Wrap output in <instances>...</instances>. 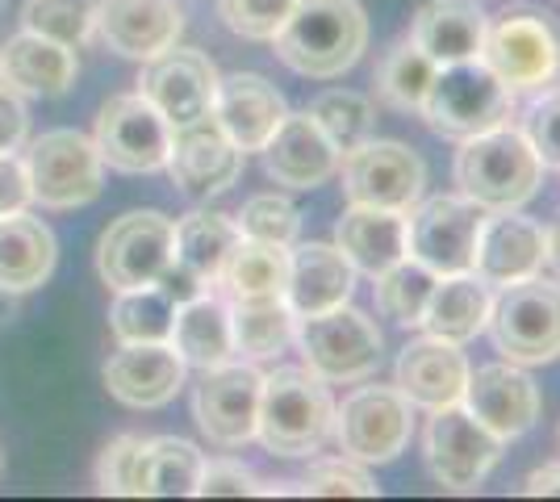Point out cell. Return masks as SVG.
Returning a JSON list of instances; mask_svg holds the SVG:
<instances>
[{"label": "cell", "instance_id": "obj_4", "mask_svg": "<svg viewBox=\"0 0 560 502\" xmlns=\"http://www.w3.org/2000/svg\"><path fill=\"white\" fill-rule=\"evenodd\" d=\"M481 63L511 93H536L560 72V25L539 4H511L486 22Z\"/></svg>", "mask_w": 560, "mask_h": 502}, {"label": "cell", "instance_id": "obj_2", "mask_svg": "<svg viewBox=\"0 0 560 502\" xmlns=\"http://www.w3.org/2000/svg\"><path fill=\"white\" fill-rule=\"evenodd\" d=\"M539 176H544V164H539L536 147L511 121L465 139L456 155V185L486 214L527 206L539 189Z\"/></svg>", "mask_w": 560, "mask_h": 502}, {"label": "cell", "instance_id": "obj_28", "mask_svg": "<svg viewBox=\"0 0 560 502\" xmlns=\"http://www.w3.org/2000/svg\"><path fill=\"white\" fill-rule=\"evenodd\" d=\"M335 247L348 256L355 272L376 277L406 256V214L376 206H348L335 226Z\"/></svg>", "mask_w": 560, "mask_h": 502}, {"label": "cell", "instance_id": "obj_9", "mask_svg": "<svg viewBox=\"0 0 560 502\" xmlns=\"http://www.w3.org/2000/svg\"><path fill=\"white\" fill-rule=\"evenodd\" d=\"M176 260V222L160 210H130L105 226L96 243V272L105 289L155 285Z\"/></svg>", "mask_w": 560, "mask_h": 502}, {"label": "cell", "instance_id": "obj_31", "mask_svg": "<svg viewBox=\"0 0 560 502\" xmlns=\"http://www.w3.org/2000/svg\"><path fill=\"white\" fill-rule=\"evenodd\" d=\"M490 302L493 297L486 281H477L472 272H452V277L435 281L419 327H427V335L447 339V343H468L472 335L486 331Z\"/></svg>", "mask_w": 560, "mask_h": 502}, {"label": "cell", "instance_id": "obj_35", "mask_svg": "<svg viewBox=\"0 0 560 502\" xmlns=\"http://www.w3.org/2000/svg\"><path fill=\"white\" fill-rule=\"evenodd\" d=\"M238 243V222L213 210H192L176 222V260L192 268L206 285L218 281V268Z\"/></svg>", "mask_w": 560, "mask_h": 502}, {"label": "cell", "instance_id": "obj_17", "mask_svg": "<svg viewBox=\"0 0 560 502\" xmlns=\"http://www.w3.org/2000/svg\"><path fill=\"white\" fill-rule=\"evenodd\" d=\"M167 176L172 185L192 197V201H210L218 192H226L243 172V151L231 143V135L213 121V114L176 126L172 147H167Z\"/></svg>", "mask_w": 560, "mask_h": 502}, {"label": "cell", "instance_id": "obj_50", "mask_svg": "<svg viewBox=\"0 0 560 502\" xmlns=\"http://www.w3.org/2000/svg\"><path fill=\"white\" fill-rule=\"evenodd\" d=\"M523 494H532V499H552V494H560V465H544V469H536L532 478L523 481Z\"/></svg>", "mask_w": 560, "mask_h": 502}, {"label": "cell", "instance_id": "obj_10", "mask_svg": "<svg viewBox=\"0 0 560 502\" xmlns=\"http://www.w3.org/2000/svg\"><path fill=\"white\" fill-rule=\"evenodd\" d=\"M415 431V407L397 385H360L343 407L335 410V440L339 453L360 465L394 460Z\"/></svg>", "mask_w": 560, "mask_h": 502}, {"label": "cell", "instance_id": "obj_36", "mask_svg": "<svg viewBox=\"0 0 560 502\" xmlns=\"http://www.w3.org/2000/svg\"><path fill=\"white\" fill-rule=\"evenodd\" d=\"M176 302L164 297L155 285L117 289L109 306V331L117 343H164L172 339Z\"/></svg>", "mask_w": 560, "mask_h": 502}, {"label": "cell", "instance_id": "obj_21", "mask_svg": "<svg viewBox=\"0 0 560 502\" xmlns=\"http://www.w3.org/2000/svg\"><path fill=\"white\" fill-rule=\"evenodd\" d=\"M210 114L231 135V143L247 155V151H264L280 121L289 118V105L272 80L256 72H234L218 80Z\"/></svg>", "mask_w": 560, "mask_h": 502}, {"label": "cell", "instance_id": "obj_19", "mask_svg": "<svg viewBox=\"0 0 560 502\" xmlns=\"http://www.w3.org/2000/svg\"><path fill=\"white\" fill-rule=\"evenodd\" d=\"M548 264V231L536 218H523L518 210H493L486 214L477 252H472V277L486 285H514L523 277H536Z\"/></svg>", "mask_w": 560, "mask_h": 502}, {"label": "cell", "instance_id": "obj_51", "mask_svg": "<svg viewBox=\"0 0 560 502\" xmlns=\"http://www.w3.org/2000/svg\"><path fill=\"white\" fill-rule=\"evenodd\" d=\"M18 297H22V293H13V289H0V327H9V323L18 318V311H22V306H18Z\"/></svg>", "mask_w": 560, "mask_h": 502}, {"label": "cell", "instance_id": "obj_45", "mask_svg": "<svg viewBox=\"0 0 560 502\" xmlns=\"http://www.w3.org/2000/svg\"><path fill=\"white\" fill-rule=\"evenodd\" d=\"M523 135H527V143L536 147L539 164L560 167V93H544L527 109Z\"/></svg>", "mask_w": 560, "mask_h": 502}, {"label": "cell", "instance_id": "obj_8", "mask_svg": "<svg viewBox=\"0 0 560 502\" xmlns=\"http://www.w3.org/2000/svg\"><path fill=\"white\" fill-rule=\"evenodd\" d=\"M293 339L302 348L310 373L323 382H364L381 364L385 339L364 311H351L348 302L323 314H305L293 327Z\"/></svg>", "mask_w": 560, "mask_h": 502}, {"label": "cell", "instance_id": "obj_18", "mask_svg": "<svg viewBox=\"0 0 560 502\" xmlns=\"http://www.w3.org/2000/svg\"><path fill=\"white\" fill-rule=\"evenodd\" d=\"M185 360L164 343H117V352L105 360L101 382L109 389V398L130 410H160L167 407L180 385H185Z\"/></svg>", "mask_w": 560, "mask_h": 502}, {"label": "cell", "instance_id": "obj_42", "mask_svg": "<svg viewBox=\"0 0 560 502\" xmlns=\"http://www.w3.org/2000/svg\"><path fill=\"white\" fill-rule=\"evenodd\" d=\"M298 0H218V13L231 34L247 43H272L284 17L293 13Z\"/></svg>", "mask_w": 560, "mask_h": 502}, {"label": "cell", "instance_id": "obj_12", "mask_svg": "<svg viewBox=\"0 0 560 502\" xmlns=\"http://www.w3.org/2000/svg\"><path fill=\"white\" fill-rule=\"evenodd\" d=\"M427 189V164L419 151L389 139H369L343 155V192L351 206H376L410 214Z\"/></svg>", "mask_w": 560, "mask_h": 502}, {"label": "cell", "instance_id": "obj_5", "mask_svg": "<svg viewBox=\"0 0 560 502\" xmlns=\"http://www.w3.org/2000/svg\"><path fill=\"white\" fill-rule=\"evenodd\" d=\"M511 89L481 59H465V63H447V68L435 72L419 114L444 139H472L481 130L511 121Z\"/></svg>", "mask_w": 560, "mask_h": 502}, {"label": "cell", "instance_id": "obj_26", "mask_svg": "<svg viewBox=\"0 0 560 502\" xmlns=\"http://www.w3.org/2000/svg\"><path fill=\"white\" fill-rule=\"evenodd\" d=\"M410 43L427 59H435L440 68L465 63V59H481L486 13L472 0H431V4H422L419 13H415Z\"/></svg>", "mask_w": 560, "mask_h": 502}, {"label": "cell", "instance_id": "obj_22", "mask_svg": "<svg viewBox=\"0 0 560 502\" xmlns=\"http://www.w3.org/2000/svg\"><path fill=\"white\" fill-rule=\"evenodd\" d=\"M498 440H518L523 431L536 428L539 419V389L523 373V364H486L468 373L465 398H460Z\"/></svg>", "mask_w": 560, "mask_h": 502}, {"label": "cell", "instance_id": "obj_24", "mask_svg": "<svg viewBox=\"0 0 560 502\" xmlns=\"http://www.w3.org/2000/svg\"><path fill=\"white\" fill-rule=\"evenodd\" d=\"M355 289V268L335 243H298L284 272V306L293 318L343 306Z\"/></svg>", "mask_w": 560, "mask_h": 502}, {"label": "cell", "instance_id": "obj_40", "mask_svg": "<svg viewBox=\"0 0 560 502\" xmlns=\"http://www.w3.org/2000/svg\"><path fill=\"white\" fill-rule=\"evenodd\" d=\"M96 25V0H25L22 4V30L43 34L50 43L80 47L89 43Z\"/></svg>", "mask_w": 560, "mask_h": 502}, {"label": "cell", "instance_id": "obj_37", "mask_svg": "<svg viewBox=\"0 0 560 502\" xmlns=\"http://www.w3.org/2000/svg\"><path fill=\"white\" fill-rule=\"evenodd\" d=\"M435 72H440V63L427 59L410 38H401L397 47L385 50V59L376 68V93L389 109L410 114V109H422V96L431 89Z\"/></svg>", "mask_w": 560, "mask_h": 502}, {"label": "cell", "instance_id": "obj_25", "mask_svg": "<svg viewBox=\"0 0 560 502\" xmlns=\"http://www.w3.org/2000/svg\"><path fill=\"white\" fill-rule=\"evenodd\" d=\"M264 167L284 189H318L339 172V151L310 114H289L264 143Z\"/></svg>", "mask_w": 560, "mask_h": 502}, {"label": "cell", "instance_id": "obj_46", "mask_svg": "<svg viewBox=\"0 0 560 502\" xmlns=\"http://www.w3.org/2000/svg\"><path fill=\"white\" fill-rule=\"evenodd\" d=\"M197 494L201 499H243V494H264V481L252 469H243L238 460H206Z\"/></svg>", "mask_w": 560, "mask_h": 502}, {"label": "cell", "instance_id": "obj_15", "mask_svg": "<svg viewBox=\"0 0 560 502\" xmlns=\"http://www.w3.org/2000/svg\"><path fill=\"white\" fill-rule=\"evenodd\" d=\"M259 385L264 373L252 364H218L206 369V377L192 389V419L201 435L218 448H243L256 440V415H259Z\"/></svg>", "mask_w": 560, "mask_h": 502}, {"label": "cell", "instance_id": "obj_6", "mask_svg": "<svg viewBox=\"0 0 560 502\" xmlns=\"http://www.w3.org/2000/svg\"><path fill=\"white\" fill-rule=\"evenodd\" d=\"M22 160L30 201L43 210H80L105 189V160L80 130H47L43 139L25 143Z\"/></svg>", "mask_w": 560, "mask_h": 502}, {"label": "cell", "instance_id": "obj_38", "mask_svg": "<svg viewBox=\"0 0 560 502\" xmlns=\"http://www.w3.org/2000/svg\"><path fill=\"white\" fill-rule=\"evenodd\" d=\"M376 311L385 318H394L401 327H419L422 311H427V297L435 289V272L419 264L415 256H401L397 264H389L385 272H376Z\"/></svg>", "mask_w": 560, "mask_h": 502}, {"label": "cell", "instance_id": "obj_32", "mask_svg": "<svg viewBox=\"0 0 560 502\" xmlns=\"http://www.w3.org/2000/svg\"><path fill=\"white\" fill-rule=\"evenodd\" d=\"M284 272H289V247L277 243L243 240L218 268V285L226 302H256V297H284Z\"/></svg>", "mask_w": 560, "mask_h": 502}, {"label": "cell", "instance_id": "obj_47", "mask_svg": "<svg viewBox=\"0 0 560 502\" xmlns=\"http://www.w3.org/2000/svg\"><path fill=\"white\" fill-rule=\"evenodd\" d=\"M30 139V109L18 89L0 84V151H22Z\"/></svg>", "mask_w": 560, "mask_h": 502}, {"label": "cell", "instance_id": "obj_33", "mask_svg": "<svg viewBox=\"0 0 560 502\" xmlns=\"http://www.w3.org/2000/svg\"><path fill=\"white\" fill-rule=\"evenodd\" d=\"M206 469V456L197 444L176 440V435H155L142 440L139 456V499H188L197 494V481Z\"/></svg>", "mask_w": 560, "mask_h": 502}, {"label": "cell", "instance_id": "obj_54", "mask_svg": "<svg viewBox=\"0 0 560 502\" xmlns=\"http://www.w3.org/2000/svg\"><path fill=\"white\" fill-rule=\"evenodd\" d=\"M0 84H4V80H0Z\"/></svg>", "mask_w": 560, "mask_h": 502}, {"label": "cell", "instance_id": "obj_30", "mask_svg": "<svg viewBox=\"0 0 560 502\" xmlns=\"http://www.w3.org/2000/svg\"><path fill=\"white\" fill-rule=\"evenodd\" d=\"M172 348L180 352L185 364L192 369H218L234 360V335H231V302L218 293H201L185 306H176V323H172Z\"/></svg>", "mask_w": 560, "mask_h": 502}, {"label": "cell", "instance_id": "obj_34", "mask_svg": "<svg viewBox=\"0 0 560 502\" xmlns=\"http://www.w3.org/2000/svg\"><path fill=\"white\" fill-rule=\"evenodd\" d=\"M298 318L284 306V297H256V302H231V335L234 357L272 360L293 343Z\"/></svg>", "mask_w": 560, "mask_h": 502}, {"label": "cell", "instance_id": "obj_29", "mask_svg": "<svg viewBox=\"0 0 560 502\" xmlns=\"http://www.w3.org/2000/svg\"><path fill=\"white\" fill-rule=\"evenodd\" d=\"M55 260H59V247L43 218H30L25 210L0 214V289L30 293L47 285Z\"/></svg>", "mask_w": 560, "mask_h": 502}, {"label": "cell", "instance_id": "obj_52", "mask_svg": "<svg viewBox=\"0 0 560 502\" xmlns=\"http://www.w3.org/2000/svg\"><path fill=\"white\" fill-rule=\"evenodd\" d=\"M548 260H552V268H557V277H560V218H557V226L548 231Z\"/></svg>", "mask_w": 560, "mask_h": 502}, {"label": "cell", "instance_id": "obj_27", "mask_svg": "<svg viewBox=\"0 0 560 502\" xmlns=\"http://www.w3.org/2000/svg\"><path fill=\"white\" fill-rule=\"evenodd\" d=\"M75 50L43 34H13L0 47V80L30 96H63L75 84Z\"/></svg>", "mask_w": 560, "mask_h": 502}, {"label": "cell", "instance_id": "obj_48", "mask_svg": "<svg viewBox=\"0 0 560 502\" xmlns=\"http://www.w3.org/2000/svg\"><path fill=\"white\" fill-rule=\"evenodd\" d=\"M30 201V176L18 151H0V214H18Z\"/></svg>", "mask_w": 560, "mask_h": 502}, {"label": "cell", "instance_id": "obj_16", "mask_svg": "<svg viewBox=\"0 0 560 502\" xmlns=\"http://www.w3.org/2000/svg\"><path fill=\"white\" fill-rule=\"evenodd\" d=\"M218 68L210 63V55L192 47H172L151 55L142 63L139 75V93L164 114V121L176 130V126H188V121L206 118L213 109V93H218Z\"/></svg>", "mask_w": 560, "mask_h": 502}, {"label": "cell", "instance_id": "obj_14", "mask_svg": "<svg viewBox=\"0 0 560 502\" xmlns=\"http://www.w3.org/2000/svg\"><path fill=\"white\" fill-rule=\"evenodd\" d=\"M481 222H486V210L477 201H468L465 192L460 197L440 192L406 218V256L427 264L435 277L472 272Z\"/></svg>", "mask_w": 560, "mask_h": 502}, {"label": "cell", "instance_id": "obj_7", "mask_svg": "<svg viewBox=\"0 0 560 502\" xmlns=\"http://www.w3.org/2000/svg\"><path fill=\"white\" fill-rule=\"evenodd\" d=\"M493 348L511 364H548L560 357V285L544 277H523L490 302Z\"/></svg>", "mask_w": 560, "mask_h": 502}, {"label": "cell", "instance_id": "obj_44", "mask_svg": "<svg viewBox=\"0 0 560 502\" xmlns=\"http://www.w3.org/2000/svg\"><path fill=\"white\" fill-rule=\"evenodd\" d=\"M139 456L142 435H117L96 456V490L101 494H126L139 499Z\"/></svg>", "mask_w": 560, "mask_h": 502}, {"label": "cell", "instance_id": "obj_11", "mask_svg": "<svg viewBox=\"0 0 560 502\" xmlns=\"http://www.w3.org/2000/svg\"><path fill=\"white\" fill-rule=\"evenodd\" d=\"M502 444L465 402H452V407L431 410V423H427V469L431 478L440 481L444 490H477L481 481L490 478V469L502 456Z\"/></svg>", "mask_w": 560, "mask_h": 502}, {"label": "cell", "instance_id": "obj_1", "mask_svg": "<svg viewBox=\"0 0 560 502\" xmlns=\"http://www.w3.org/2000/svg\"><path fill=\"white\" fill-rule=\"evenodd\" d=\"M272 43L284 68L310 80H335L351 72L369 47V17L360 0H298Z\"/></svg>", "mask_w": 560, "mask_h": 502}, {"label": "cell", "instance_id": "obj_43", "mask_svg": "<svg viewBox=\"0 0 560 502\" xmlns=\"http://www.w3.org/2000/svg\"><path fill=\"white\" fill-rule=\"evenodd\" d=\"M302 494H314V499H343V494L373 499L376 481L360 469V460H351V456H327V460H314L310 465V474L302 481Z\"/></svg>", "mask_w": 560, "mask_h": 502}, {"label": "cell", "instance_id": "obj_39", "mask_svg": "<svg viewBox=\"0 0 560 502\" xmlns=\"http://www.w3.org/2000/svg\"><path fill=\"white\" fill-rule=\"evenodd\" d=\"M305 114L318 121V130L335 143L339 155H348V151H355L360 143L373 139V101L351 93V89H330V93L314 96V105Z\"/></svg>", "mask_w": 560, "mask_h": 502}, {"label": "cell", "instance_id": "obj_20", "mask_svg": "<svg viewBox=\"0 0 560 502\" xmlns=\"http://www.w3.org/2000/svg\"><path fill=\"white\" fill-rule=\"evenodd\" d=\"M93 30L114 55L147 63L180 38L185 13L176 0H101Z\"/></svg>", "mask_w": 560, "mask_h": 502}, {"label": "cell", "instance_id": "obj_53", "mask_svg": "<svg viewBox=\"0 0 560 502\" xmlns=\"http://www.w3.org/2000/svg\"><path fill=\"white\" fill-rule=\"evenodd\" d=\"M0 13H4V0H0Z\"/></svg>", "mask_w": 560, "mask_h": 502}, {"label": "cell", "instance_id": "obj_49", "mask_svg": "<svg viewBox=\"0 0 560 502\" xmlns=\"http://www.w3.org/2000/svg\"><path fill=\"white\" fill-rule=\"evenodd\" d=\"M155 289H160L164 297H172L176 306H185V302H192V297H201V293H206L210 285H206V281H201V277H197L192 268H185L180 260H172L164 268V272H160Z\"/></svg>", "mask_w": 560, "mask_h": 502}, {"label": "cell", "instance_id": "obj_23", "mask_svg": "<svg viewBox=\"0 0 560 502\" xmlns=\"http://www.w3.org/2000/svg\"><path fill=\"white\" fill-rule=\"evenodd\" d=\"M468 382V360L460 352V343H447V339H415L401 348L397 357V389L406 394V402L419 410H440L452 407L465 398Z\"/></svg>", "mask_w": 560, "mask_h": 502}, {"label": "cell", "instance_id": "obj_41", "mask_svg": "<svg viewBox=\"0 0 560 502\" xmlns=\"http://www.w3.org/2000/svg\"><path fill=\"white\" fill-rule=\"evenodd\" d=\"M238 235L243 240H259V243H277V247H293L298 231H302V214L289 197L280 192H259L252 197L243 210H238Z\"/></svg>", "mask_w": 560, "mask_h": 502}, {"label": "cell", "instance_id": "obj_3", "mask_svg": "<svg viewBox=\"0 0 560 502\" xmlns=\"http://www.w3.org/2000/svg\"><path fill=\"white\" fill-rule=\"evenodd\" d=\"M335 431V402L318 373L277 369L259 385L256 440L272 456H310Z\"/></svg>", "mask_w": 560, "mask_h": 502}, {"label": "cell", "instance_id": "obj_13", "mask_svg": "<svg viewBox=\"0 0 560 502\" xmlns=\"http://www.w3.org/2000/svg\"><path fill=\"white\" fill-rule=\"evenodd\" d=\"M93 143L101 151V160L114 172L147 176V172H160L167 164L172 126L142 93L109 96L101 105V114H96Z\"/></svg>", "mask_w": 560, "mask_h": 502}]
</instances>
